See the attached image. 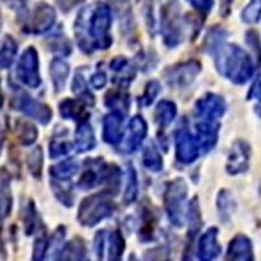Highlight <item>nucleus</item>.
I'll list each match as a JSON object with an SVG mask.
<instances>
[{
    "label": "nucleus",
    "instance_id": "nucleus-1",
    "mask_svg": "<svg viewBox=\"0 0 261 261\" xmlns=\"http://www.w3.org/2000/svg\"><path fill=\"white\" fill-rule=\"evenodd\" d=\"M110 7L105 3H97L81 9L74 21V33L80 48L85 53L93 50H105L113 43Z\"/></svg>",
    "mask_w": 261,
    "mask_h": 261
},
{
    "label": "nucleus",
    "instance_id": "nucleus-2",
    "mask_svg": "<svg viewBox=\"0 0 261 261\" xmlns=\"http://www.w3.org/2000/svg\"><path fill=\"white\" fill-rule=\"evenodd\" d=\"M216 68L222 76L235 84H244L252 77L253 63L248 54L237 45H226L213 53Z\"/></svg>",
    "mask_w": 261,
    "mask_h": 261
},
{
    "label": "nucleus",
    "instance_id": "nucleus-3",
    "mask_svg": "<svg viewBox=\"0 0 261 261\" xmlns=\"http://www.w3.org/2000/svg\"><path fill=\"white\" fill-rule=\"evenodd\" d=\"M114 211H115V205L110 200L109 193H95L83 200L79 208L77 220L83 226L93 227L101 221L113 216Z\"/></svg>",
    "mask_w": 261,
    "mask_h": 261
},
{
    "label": "nucleus",
    "instance_id": "nucleus-4",
    "mask_svg": "<svg viewBox=\"0 0 261 261\" xmlns=\"http://www.w3.org/2000/svg\"><path fill=\"white\" fill-rule=\"evenodd\" d=\"M161 25L163 42L167 47H176L184 36V21L176 0H166L161 7Z\"/></svg>",
    "mask_w": 261,
    "mask_h": 261
},
{
    "label": "nucleus",
    "instance_id": "nucleus-5",
    "mask_svg": "<svg viewBox=\"0 0 261 261\" xmlns=\"http://www.w3.org/2000/svg\"><path fill=\"white\" fill-rule=\"evenodd\" d=\"M188 188L187 184L183 179L178 178L175 180L170 181L167 184L165 195H163V202L171 223L176 227L183 225V216H181V204L187 197Z\"/></svg>",
    "mask_w": 261,
    "mask_h": 261
},
{
    "label": "nucleus",
    "instance_id": "nucleus-6",
    "mask_svg": "<svg viewBox=\"0 0 261 261\" xmlns=\"http://www.w3.org/2000/svg\"><path fill=\"white\" fill-rule=\"evenodd\" d=\"M16 74L21 83L30 89H37L41 85L38 53L34 47H28L18 60Z\"/></svg>",
    "mask_w": 261,
    "mask_h": 261
},
{
    "label": "nucleus",
    "instance_id": "nucleus-7",
    "mask_svg": "<svg viewBox=\"0 0 261 261\" xmlns=\"http://www.w3.org/2000/svg\"><path fill=\"white\" fill-rule=\"evenodd\" d=\"M57 21L55 9L47 3L36 4L33 12L25 17V32L30 34H43L54 27Z\"/></svg>",
    "mask_w": 261,
    "mask_h": 261
},
{
    "label": "nucleus",
    "instance_id": "nucleus-8",
    "mask_svg": "<svg viewBox=\"0 0 261 261\" xmlns=\"http://www.w3.org/2000/svg\"><path fill=\"white\" fill-rule=\"evenodd\" d=\"M12 106L29 118L36 119L41 124H48L53 118V111H51L50 106L42 103L37 99H33L25 92H17V94L12 99Z\"/></svg>",
    "mask_w": 261,
    "mask_h": 261
},
{
    "label": "nucleus",
    "instance_id": "nucleus-9",
    "mask_svg": "<svg viewBox=\"0 0 261 261\" xmlns=\"http://www.w3.org/2000/svg\"><path fill=\"white\" fill-rule=\"evenodd\" d=\"M225 99L213 93L200 98L195 105V115L204 122H218V119L225 115Z\"/></svg>",
    "mask_w": 261,
    "mask_h": 261
},
{
    "label": "nucleus",
    "instance_id": "nucleus-10",
    "mask_svg": "<svg viewBox=\"0 0 261 261\" xmlns=\"http://www.w3.org/2000/svg\"><path fill=\"white\" fill-rule=\"evenodd\" d=\"M201 71V64L196 60H188V62L179 63L171 68L166 69L165 79L167 84L176 88H181L192 83L196 76Z\"/></svg>",
    "mask_w": 261,
    "mask_h": 261
},
{
    "label": "nucleus",
    "instance_id": "nucleus-11",
    "mask_svg": "<svg viewBox=\"0 0 261 261\" xmlns=\"http://www.w3.org/2000/svg\"><path fill=\"white\" fill-rule=\"evenodd\" d=\"M175 154L176 160L183 165H191L199 157V144L187 129L175 132Z\"/></svg>",
    "mask_w": 261,
    "mask_h": 261
},
{
    "label": "nucleus",
    "instance_id": "nucleus-12",
    "mask_svg": "<svg viewBox=\"0 0 261 261\" xmlns=\"http://www.w3.org/2000/svg\"><path fill=\"white\" fill-rule=\"evenodd\" d=\"M109 165L103 162L102 158L97 160H88L85 162V170L79 179V187L81 190H92L102 184L106 179Z\"/></svg>",
    "mask_w": 261,
    "mask_h": 261
},
{
    "label": "nucleus",
    "instance_id": "nucleus-13",
    "mask_svg": "<svg viewBox=\"0 0 261 261\" xmlns=\"http://www.w3.org/2000/svg\"><path fill=\"white\" fill-rule=\"evenodd\" d=\"M249 157H251V148L248 144L242 140L237 141L228 153L227 165H226L228 174L237 175L246 172L249 166Z\"/></svg>",
    "mask_w": 261,
    "mask_h": 261
},
{
    "label": "nucleus",
    "instance_id": "nucleus-14",
    "mask_svg": "<svg viewBox=\"0 0 261 261\" xmlns=\"http://www.w3.org/2000/svg\"><path fill=\"white\" fill-rule=\"evenodd\" d=\"M218 230L216 227L208 228L201 235L197 246V257L200 261H213L221 253V246L217 241Z\"/></svg>",
    "mask_w": 261,
    "mask_h": 261
},
{
    "label": "nucleus",
    "instance_id": "nucleus-15",
    "mask_svg": "<svg viewBox=\"0 0 261 261\" xmlns=\"http://www.w3.org/2000/svg\"><path fill=\"white\" fill-rule=\"evenodd\" d=\"M225 261H253L252 243L246 235H237L230 242Z\"/></svg>",
    "mask_w": 261,
    "mask_h": 261
},
{
    "label": "nucleus",
    "instance_id": "nucleus-16",
    "mask_svg": "<svg viewBox=\"0 0 261 261\" xmlns=\"http://www.w3.org/2000/svg\"><path fill=\"white\" fill-rule=\"evenodd\" d=\"M146 134H148V124H146L143 116H134L130 119L129 125H128V136L124 145L125 150L128 153L136 150L146 137Z\"/></svg>",
    "mask_w": 261,
    "mask_h": 261
},
{
    "label": "nucleus",
    "instance_id": "nucleus-17",
    "mask_svg": "<svg viewBox=\"0 0 261 261\" xmlns=\"http://www.w3.org/2000/svg\"><path fill=\"white\" fill-rule=\"evenodd\" d=\"M218 128L220 124L218 122H204L200 120L196 125V130H197V144H199L200 150L209 151L216 146L217 139H218Z\"/></svg>",
    "mask_w": 261,
    "mask_h": 261
},
{
    "label": "nucleus",
    "instance_id": "nucleus-18",
    "mask_svg": "<svg viewBox=\"0 0 261 261\" xmlns=\"http://www.w3.org/2000/svg\"><path fill=\"white\" fill-rule=\"evenodd\" d=\"M123 114L118 111H111L103 119V140L107 144L115 145L122 141L123 136Z\"/></svg>",
    "mask_w": 261,
    "mask_h": 261
},
{
    "label": "nucleus",
    "instance_id": "nucleus-19",
    "mask_svg": "<svg viewBox=\"0 0 261 261\" xmlns=\"http://www.w3.org/2000/svg\"><path fill=\"white\" fill-rule=\"evenodd\" d=\"M55 261H89L85 242L81 238H73L58 252Z\"/></svg>",
    "mask_w": 261,
    "mask_h": 261
},
{
    "label": "nucleus",
    "instance_id": "nucleus-20",
    "mask_svg": "<svg viewBox=\"0 0 261 261\" xmlns=\"http://www.w3.org/2000/svg\"><path fill=\"white\" fill-rule=\"evenodd\" d=\"M13 204L11 191V175L4 167H0V221L6 220L11 214Z\"/></svg>",
    "mask_w": 261,
    "mask_h": 261
},
{
    "label": "nucleus",
    "instance_id": "nucleus-21",
    "mask_svg": "<svg viewBox=\"0 0 261 261\" xmlns=\"http://www.w3.org/2000/svg\"><path fill=\"white\" fill-rule=\"evenodd\" d=\"M59 113L63 118L71 119L77 123L86 122L90 116V114L86 111L85 105L80 99H72V98H67L60 102Z\"/></svg>",
    "mask_w": 261,
    "mask_h": 261
},
{
    "label": "nucleus",
    "instance_id": "nucleus-22",
    "mask_svg": "<svg viewBox=\"0 0 261 261\" xmlns=\"http://www.w3.org/2000/svg\"><path fill=\"white\" fill-rule=\"evenodd\" d=\"M74 146L79 153L92 150L95 146V136L92 125L88 122L79 123L76 135H74Z\"/></svg>",
    "mask_w": 261,
    "mask_h": 261
},
{
    "label": "nucleus",
    "instance_id": "nucleus-23",
    "mask_svg": "<svg viewBox=\"0 0 261 261\" xmlns=\"http://www.w3.org/2000/svg\"><path fill=\"white\" fill-rule=\"evenodd\" d=\"M69 74V64L62 58H55L50 64V76L54 84L55 92H62L64 89L67 79Z\"/></svg>",
    "mask_w": 261,
    "mask_h": 261
},
{
    "label": "nucleus",
    "instance_id": "nucleus-24",
    "mask_svg": "<svg viewBox=\"0 0 261 261\" xmlns=\"http://www.w3.org/2000/svg\"><path fill=\"white\" fill-rule=\"evenodd\" d=\"M15 130L16 136H17V140L20 141L21 145H32V144L36 143L37 137H38V129L29 120L17 119L15 124Z\"/></svg>",
    "mask_w": 261,
    "mask_h": 261
},
{
    "label": "nucleus",
    "instance_id": "nucleus-25",
    "mask_svg": "<svg viewBox=\"0 0 261 261\" xmlns=\"http://www.w3.org/2000/svg\"><path fill=\"white\" fill-rule=\"evenodd\" d=\"M176 115V105L172 101L163 99L157 105L154 111L155 123L160 125V128H166L171 124Z\"/></svg>",
    "mask_w": 261,
    "mask_h": 261
},
{
    "label": "nucleus",
    "instance_id": "nucleus-26",
    "mask_svg": "<svg viewBox=\"0 0 261 261\" xmlns=\"http://www.w3.org/2000/svg\"><path fill=\"white\" fill-rule=\"evenodd\" d=\"M17 54V43L11 36H6L0 45V68L8 69L13 64Z\"/></svg>",
    "mask_w": 261,
    "mask_h": 261
},
{
    "label": "nucleus",
    "instance_id": "nucleus-27",
    "mask_svg": "<svg viewBox=\"0 0 261 261\" xmlns=\"http://www.w3.org/2000/svg\"><path fill=\"white\" fill-rule=\"evenodd\" d=\"M79 165L74 160H65L50 167L51 176L55 180H68L77 172Z\"/></svg>",
    "mask_w": 261,
    "mask_h": 261
},
{
    "label": "nucleus",
    "instance_id": "nucleus-28",
    "mask_svg": "<svg viewBox=\"0 0 261 261\" xmlns=\"http://www.w3.org/2000/svg\"><path fill=\"white\" fill-rule=\"evenodd\" d=\"M67 135V129L64 132H57L55 137L51 140L50 143V157L51 158H58L62 155L69 154V151L73 149L72 144L69 143L68 140L65 139Z\"/></svg>",
    "mask_w": 261,
    "mask_h": 261
},
{
    "label": "nucleus",
    "instance_id": "nucleus-29",
    "mask_svg": "<svg viewBox=\"0 0 261 261\" xmlns=\"http://www.w3.org/2000/svg\"><path fill=\"white\" fill-rule=\"evenodd\" d=\"M105 103L107 107L113 109V111H118V113L123 111V115H124L129 107V97L127 93H123L122 90H113L107 93Z\"/></svg>",
    "mask_w": 261,
    "mask_h": 261
},
{
    "label": "nucleus",
    "instance_id": "nucleus-30",
    "mask_svg": "<svg viewBox=\"0 0 261 261\" xmlns=\"http://www.w3.org/2000/svg\"><path fill=\"white\" fill-rule=\"evenodd\" d=\"M155 218L150 209H144L141 217V226H140L139 238L141 242H151L154 239Z\"/></svg>",
    "mask_w": 261,
    "mask_h": 261
},
{
    "label": "nucleus",
    "instance_id": "nucleus-31",
    "mask_svg": "<svg viewBox=\"0 0 261 261\" xmlns=\"http://www.w3.org/2000/svg\"><path fill=\"white\" fill-rule=\"evenodd\" d=\"M125 249L124 238L119 230L111 232L109 238V261H122V255Z\"/></svg>",
    "mask_w": 261,
    "mask_h": 261
},
{
    "label": "nucleus",
    "instance_id": "nucleus-32",
    "mask_svg": "<svg viewBox=\"0 0 261 261\" xmlns=\"http://www.w3.org/2000/svg\"><path fill=\"white\" fill-rule=\"evenodd\" d=\"M226 39V30H223L220 27H214L206 33L204 41V48L206 53L213 54L217 48L225 43Z\"/></svg>",
    "mask_w": 261,
    "mask_h": 261
},
{
    "label": "nucleus",
    "instance_id": "nucleus-33",
    "mask_svg": "<svg viewBox=\"0 0 261 261\" xmlns=\"http://www.w3.org/2000/svg\"><path fill=\"white\" fill-rule=\"evenodd\" d=\"M143 162H144V166L153 172L161 171L163 167L162 157H161L158 149L155 148L153 144H149V145L145 148V150H144Z\"/></svg>",
    "mask_w": 261,
    "mask_h": 261
},
{
    "label": "nucleus",
    "instance_id": "nucleus-34",
    "mask_svg": "<svg viewBox=\"0 0 261 261\" xmlns=\"http://www.w3.org/2000/svg\"><path fill=\"white\" fill-rule=\"evenodd\" d=\"M217 208L222 216V220H227L235 209V200L227 190H221L217 196Z\"/></svg>",
    "mask_w": 261,
    "mask_h": 261
},
{
    "label": "nucleus",
    "instance_id": "nucleus-35",
    "mask_svg": "<svg viewBox=\"0 0 261 261\" xmlns=\"http://www.w3.org/2000/svg\"><path fill=\"white\" fill-rule=\"evenodd\" d=\"M188 223H190V232H188V235L191 238H195L196 232L199 231L202 225L201 212H200V205L197 199H193L190 202V206H188Z\"/></svg>",
    "mask_w": 261,
    "mask_h": 261
},
{
    "label": "nucleus",
    "instance_id": "nucleus-36",
    "mask_svg": "<svg viewBox=\"0 0 261 261\" xmlns=\"http://www.w3.org/2000/svg\"><path fill=\"white\" fill-rule=\"evenodd\" d=\"M139 192V183H137V174L132 166L127 169V184L124 191V204L129 205L136 200Z\"/></svg>",
    "mask_w": 261,
    "mask_h": 261
},
{
    "label": "nucleus",
    "instance_id": "nucleus-37",
    "mask_svg": "<svg viewBox=\"0 0 261 261\" xmlns=\"http://www.w3.org/2000/svg\"><path fill=\"white\" fill-rule=\"evenodd\" d=\"M27 165L30 174L34 178H41L42 169H43V151H42L41 146H37L34 150L30 151L27 158Z\"/></svg>",
    "mask_w": 261,
    "mask_h": 261
},
{
    "label": "nucleus",
    "instance_id": "nucleus-38",
    "mask_svg": "<svg viewBox=\"0 0 261 261\" xmlns=\"http://www.w3.org/2000/svg\"><path fill=\"white\" fill-rule=\"evenodd\" d=\"M63 181L65 180H53L51 187H53V191L55 193V196H57V199L64 206H72L73 205V195H72L71 187L64 186Z\"/></svg>",
    "mask_w": 261,
    "mask_h": 261
},
{
    "label": "nucleus",
    "instance_id": "nucleus-39",
    "mask_svg": "<svg viewBox=\"0 0 261 261\" xmlns=\"http://www.w3.org/2000/svg\"><path fill=\"white\" fill-rule=\"evenodd\" d=\"M48 251V238L46 231L43 230L39 232L37 237L36 242H34V247H33V253H32V261H43L45 260L46 255Z\"/></svg>",
    "mask_w": 261,
    "mask_h": 261
},
{
    "label": "nucleus",
    "instance_id": "nucleus-40",
    "mask_svg": "<svg viewBox=\"0 0 261 261\" xmlns=\"http://www.w3.org/2000/svg\"><path fill=\"white\" fill-rule=\"evenodd\" d=\"M161 92V84L157 80H151L146 84L145 89H144L143 95L140 97L139 105L143 107L149 106L154 102V99L157 98V95Z\"/></svg>",
    "mask_w": 261,
    "mask_h": 261
},
{
    "label": "nucleus",
    "instance_id": "nucleus-41",
    "mask_svg": "<svg viewBox=\"0 0 261 261\" xmlns=\"http://www.w3.org/2000/svg\"><path fill=\"white\" fill-rule=\"evenodd\" d=\"M242 20L247 24H257L260 21V0H251L242 12Z\"/></svg>",
    "mask_w": 261,
    "mask_h": 261
},
{
    "label": "nucleus",
    "instance_id": "nucleus-42",
    "mask_svg": "<svg viewBox=\"0 0 261 261\" xmlns=\"http://www.w3.org/2000/svg\"><path fill=\"white\" fill-rule=\"evenodd\" d=\"M50 48L62 57L69 55L72 50L71 43L64 36H53V38L50 39Z\"/></svg>",
    "mask_w": 261,
    "mask_h": 261
},
{
    "label": "nucleus",
    "instance_id": "nucleus-43",
    "mask_svg": "<svg viewBox=\"0 0 261 261\" xmlns=\"http://www.w3.org/2000/svg\"><path fill=\"white\" fill-rule=\"evenodd\" d=\"M145 261H171L170 248L166 246H158L148 249L145 252Z\"/></svg>",
    "mask_w": 261,
    "mask_h": 261
},
{
    "label": "nucleus",
    "instance_id": "nucleus-44",
    "mask_svg": "<svg viewBox=\"0 0 261 261\" xmlns=\"http://www.w3.org/2000/svg\"><path fill=\"white\" fill-rule=\"evenodd\" d=\"M36 221H37V211L36 206L32 201L28 204L27 212L24 216V223H25V232L27 235H32V232L36 230Z\"/></svg>",
    "mask_w": 261,
    "mask_h": 261
},
{
    "label": "nucleus",
    "instance_id": "nucleus-45",
    "mask_svg": "<svg viewBox=\"0 0 261 261\" xmlns=\"http://www.w3.org/2000/svg\"><path fill=\"white\" fill-rule=\"evenodd\" d=\"M187 2L202 15H208L214 6V0H187Z\"/></svg>",
    "mask_w": 261,
    "mask_h": 261
},
{
    "label": "nucleus",
    "instance_id": "nucleus-46",
    "mask_svg": "<svg viewBox=\"0 0 261 261\" xmlns=\"http://www.w3.org/2000/svg\"><path fill=\"white\" fill-rule=\"evenodd\" d=\"M90 84L94 89H102L107 84V76L103 71H97L92 77H90Z\"/></svg>",
    "mask_w": 261,
    "mask_h": 261
},
{
    "label": "nucleus",
    "instance_id": "nucleus-47",
    "mask_svg": "<svg viewBox=\"0 0 261 261\" xmlns=\"http://www.w3.org/2000/svg\"><path fill=\"white\" fill-rule=\"evenodd\" d=\"M84 2H85V0H57L58 7H59L64 13L71 12L72 9L79 7L80 4H83Z\"/></svg>",
    "mask_w": 261,
    "mask_h": 261
},
{
    "label": "nucleus",
    "instance_id": "nucleus-48",
    "mask_svg": "<svg viewBox=\"0 0 261 261\" xmlns=\"http://www.w3.org/2000/svg\"><path fill=\"white\" fill-rule=\"evenodd\" d=\"M127 65H128V60L125 59L124 57L114 58L110 63L111 69H114V71H118V72H122L123 69L127 68Z\"/></svg>",
    "mask_w": 261,
    "mask_h": 261
},
{
    "label": "nucleus",
    "instance_id": "nucleus-49",
    "mask_svg": "<svg viewBox=\"0 0 261 261\" xmlns=\"http://www.w3.org/2000/svg\"><path fill=\"white\" fill-rule=\"evenodd\" d=\"M246 39H247V43H248L251 47L253 48L255 51H257L258 54V46H260V42H258V34L255 32V30H249L247 32L246 34Z\"/></svg>",
    "mask_w": 261,
    "mask_h": 261
},
{
    "label": "nucleus",
    "instance_id": "nucleus-50",
    "mask_svg": "<svg viewBox=\"0 0 261 261\" xmlns=\"http://www.w3.org/2000/svg\"><path fill=\"white\" fill-rule=\"evenodd\" d=\"M4 3L9 7V8H15L18 13L24 12L25 3L28 0H3Z\"/></svg>",
    "mask_w": 261,
    "mask_h": 261
},
{
    "label": "nucleus",
    "instance_id": "nucleus-51",
    "mask_svg": "<svg viewBox=\"0 0 261 261\" xmlns=\"http://www.w3.org/2000/svg\"><path fill=\"white\" fill-rule=\"evenodd\" d=\"M255 98V99H260V79L257 77V80H256V83L253 84L252 89H251V92H249V95L248 98Z\"/></svg>",
    "mask_w": 261,
    "mask_h": 261
},
{
    "label": "nucleus",
    "instance_id": "nucleus-52",
    "mask_svg": "<svg viewBox=\"0 0 261 261\" xmlns=\"http://www.w3.org/2000/svg\"><path fill=\"white\" fill-rule=\"evenodd\" d=\"M3 141H4V134H3V129H2V124H0V151H2V148H3Z\"/></svg>",
    "mask_w": 261,
    "mask_h": 261
},
{
    "label": "nucleus",
    "instance_id": "nucleus-53",
    "mask_svg": "<svg viewBox=\"0 0 261 261\" xmlns=\"http://www.w3.org/2000/svg\"><path fill=\"white\" fill-rule=\"evenodd\" d=\"M3 28V17H2V13H0V30Z\"/></svg>",
    "mask_w": 261,
    "mask_h": 261
},
{
    "label": "nucleus",
    "instance_id": "nucleus-54",
    "mask_svg": "<svg viewBox=\"0 0 261 261\" xmlns=\"http://www.w3.org/2000/svg\"><path fill=\"white\" fill-rule=\"evenodd\" d=\"M128 261H139V260H137V258H136V256L132 255V256H130V257H129V260H128Z\"/></svg>",
    "mask_w": 261,
    "mask_h": 261
}]
</instances>
